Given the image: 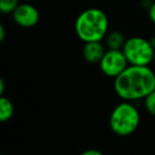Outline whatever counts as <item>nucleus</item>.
<instances>
[{"instance_id":"f257e3e1","label":"nucleus","mask_w":155,"mask_h":155,"mask_svg":"<svg viewBox=\"0 0 155 155\" xmlns=\"http://www.w3.org/2000/svg\"><path fill=\"white\" fill-rule=\"evenodd\" d=\"M114 91L123 101L143 100L155 91V72L150 66L129 65L121 74L114 79Z\"/></svg>"},{"instance_id":"f03ea898","label":"nucleus","mask_w":155,"mask_h":155,"mask_svg":"<svg viewBox=\"0 0 155 155\" xmlns=\"http://www.w3.org/2000/svg\"><path fill=\"white\" fill-rule=\"evenodd\" d=\"M108 17L98 8H89L79 14L74 22L75 34L83 43L102 41L107 35Z\"/></svg>"},{"instance_id":"7ed1b4c3","label":"nucleus","mask_w":155,"mask_h":155,"mask_svg":"<svg viewBox=\"0 0 155 155\" xmlns=\"http://www.w3.org/2000/svg\"><path fill=\"white\" fill-rule=\"evenodd\" d=\"M110 131L117 136L127 137L137 131L140 124V114L134 102L123 101L110 112L108 120Z\"/></svg>"},{"instance_id":"20e7f679","label":"nucleus","mask_w":155,"mask_h":155,"mask_svg":"<svg viewBox=\"0 0 155 155\" xmlns=\"http://www.w3.org/2000/svg\"><path fill=\"white\" fill-rule=\"evenodd\" d=\"M122 51L129 64L134 66H150L154 60L155 49L149 39L141 36L127 38Z\"/></svg>"},{"instance_id":"39448f33","label":"nucleus","mask_w":155,"mask_h":155,"mask_svg":"<svg viewBox=\"0 0 155 155\" xmlns=\"http://www.w3.org/2000/svg\"><path fill=\"white\" fill-rule=\"evenodd\" d=\"M127 58L122 50L107 49L99 63V68L104 75L116 79L129 66Z\"/></svg>"},{"instance_id":"423d86ee","label":"nucleus","mask_w":155,"mask_h":155,"mask_svg":"<svg viewBox=\"0 0 155 155\" xmlns=\"http://www.w3.org/2000/svg\"><path fill=\"white\" fill-rule=\"evenodd\" d=\"M13 21L21 28H33L39 21V12L29 2L20 3L12 14Z\"/></svg>"},{"instance_id":"0eeeda50","label":"nucleus","mask_w":155,"mask_h":155,"mask_svg":"<svg viewBox=\"0 0 155 155\" xmlns=\"http://www.w3.org/2000/svg\"><path fill=\"white\" fill-rule=\"evenodd\" d=\"M106 50L107 48L104 44H102V41H89V43H84L82 55L88 64L99 65Z\"/></svg>"},{"instance_id":"6e6552de","label":"nucleus","mask_w":155,"mask_h":155,"mask_svg":"<svg viewBox=\"0 0 155 155\" xmlns=\"http://www.w3.org/2000/svg\"><path fill=\"white\" fill-rule=\"evenodd\" d=\"M104 41H105V46L107 49L122 50L123 46H124L125 41H127V38L124 37L122 32L114 30L107 33Z\"/></svg>"},{"instance_id":"1a4fd4ad","label":"nucleus","mask_w":155,"mask_h":155,"mask_svg":"<svg viewBox=\"0 0 155 155\" xmlns=\"http://www.w3.org/2000/svg\"><path fill=\"white\" fill-rule=\"evenodd\" d=\"M14 115V105L13 102L9 98L1 96L0 98V121L7 122L13 117Z\"/></svg>"},{"instance_id":"9d476101","label":"nucleus","mask_w":155,"mask_h":155,"mask_svg":"<svg viewBox=\"0 0 155 155\" xmlns=\"http://www.w3.org/2000/svg\"><path fill=\"white\" fill-rule=\"evenodd\" d=\"M19 5V0H0V11L3 14H13Z\"/></svg>"},{"instance_id":"9b49d317","label":"nucleus","mask_w":155,"mask_h":155,"mask_svg":"<svg viewBox=\"0 0 155 155\" xmlns=\"http://www.w3.org/2000/svg\"><path fill=\"white\" fill-rule=\"evenodd\" d=\"M143 105L147 113L151 116L155 117V91H152L143 99Z\"/></svg>"},{"instance_id":"f8f14e48","label":"nucleus","mask_w":155,"mask_h":155,"mask_svg":"<svg viewBox=\"0 0 155 155\" xmlns=\"http://www.w3.org/2000/svg\"><path fill=\"white\" fill-rule=\"evenodd\" d=\"M80 155H105L103 152H101L100 150L97 149H87V150L83 151Z\"/></svg>"},{"instance_id":"ddd939ff","label":"nucleus","mask_w":155,"mask_h":155,"mask_svg":"<svg viewBox=\"0 0 155 155\" xmlns=\"http://www.w3.org/2000/svg\"><path fill=\"white\" fill-rule=\"evenodd\" d=\"M148 16H149V19L155 25V1L152 3L150 9L148 10Z\"/></svg>"},{"instance_id":"4468645a","label":"nucleus","mask_w":155,"mask_h":155,"mask_svg":"<svg viewBox=\"0 0 155 155\" xmlns=\"http://www.w3.org/2000/svg\"><path fill=\"white\" fill-rule=\"evenodd\" d=\"M154 2L153 0H141V7L146 8V9H150V7L152 5V3Z\"/></svg>"},{"instance_id":"2eb2a0df","label":"nucleus","mask_w":155,"mask_h":155,"mask_svg":"<svg viewBox=\"0 0 155 155\" xmlns=\"http://www.w3.org/2000/svg\"><path fill=\"white\" fill-rule=\"evenodd\" d=\"M5 38V29L3 25H0V41H3Z\"/></svg>"},{"instance_id":"dca6fc26","label":"nucleus","mask_w":155,"mask_h":155,"mask_svg":"<svg viewBox=\"0 0 155 155\" xmlns=\"http://www.w3.org/2000/svg\"><path fill=\"white\" fill-rule=\"evenodd\" d=\"M5 80H3V79H0V96H3V94H5Z\"/></svg>"},{"instance_id":"f3484780","label":"nucleus","mask_w":155,"mask_h":155,"mask_svg":"<svg viewBox=\"0 0 155 155\" xmlns=\"http://www.w3.org/2000/svg\"><path fill=\"white\" fill-rule=\"evenodd\" d=\"M149 41H150L151 45H152V46H153V48L155 49V36H152L150 39H149Z\"/></svg>"},{"instance_id":"a211bd4d","label":"nucleus","mask_w":155,"mask_h":155,"mask_svg":"<svg viewBox=\"0 0 155 155\" xmlns=\"http://www.w3.org/2000/svg\"><path fill=\"white\" fill-rule=\"evenodd\" d=\"M153 63L155 64V53H154V60H153Z\"/></svg>"},{"instance_id":"6ab92c4d","label":"nucleus","mask_w":155,"mask_h":155,"mask_svg":"<svg viewBox=\"0 0 155 155\" xmlns=\"http://www.w3.org/2000/svg\"><path fill=\"white\" fill-rule=\"evenodd\" d=\"M25 1H29V0H25Z\"/></svg>"},{"instance_id":"aec40b11","label":"nucleus","mask_w":155,"mask_h":155,"mask_svg":"<svg viewBox=\"0 0 155 155\" xmlns=\"http://www.w3.org/2000/svg\"><path fill=\"white\" fill-rule=\"evenodd\" d=\"M110 1H114V0H110Z\"/></svg>"}]
</instances>
